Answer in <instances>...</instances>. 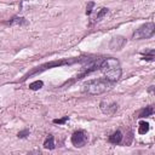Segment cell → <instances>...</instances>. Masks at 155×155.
Listing matches in <instances>:
<instances>
[{
	"instance_id": "6da1fadb",
	"label": "cell",
	"mask_w": 155,
	"mask_h": 155,
	"mask_svg": "<svg viewBox=\"0 0 155 155\" xmlns=\"http://www.w3.org/2000/svg\"><path fill=\"white\" fill-rule=\"evenodd\" d=\"M113 82L108 81L107 79H94V80H90L84 84L82 86V91L86 94H91V96H97L101 93H104L105 91H108L110 88Z\"/></svg>"
},
{
	"instance_id": "7a4b0ae2",
	"label": "cell",
	"mask_w": 155,
	"mask_h": 155,
	"mask_svg": "<svg viewBox=\"0 0 155 155\" xmlns=\"http://www.w3.org/2000/svg\"><path fill=\"white\" fill-rule=\"evenodd\" d=\"M155 33V25L153 22H149V23H145L143 24L142 27H139L132 35V38L134 40H140V39H148V38H151Z\"/></svg>"
},
{
	"instance_id": "3957f363",
	"label": "cell",
	"mask_w": 155,
	"mask_h": 155,
	"mask_svg": "<svg viewBox=\"0 0 155 155\" xmlns=\"http://www.w3.org/2000/svg\"><path fill=\"white\" fill-rule=\"evenodd\" d=\"M76 61H79V59H63V61H54V62H51V63H46V64L41 65L40 68L38 67V69L33 70V71H31V73H29L28 75H25L23 80H25V79H27L29 75L36 74L38 71L40 73V71H42V70H46V69H50V68H52V67H58V65H64V64H71V63H74V62H76Z\"/></svg>"
},
{
	"instance_id": "277c9868",
	"label": "cell",
	"mask_w": 155,
	"mask_h": 155,
	"mask_svg": "<svg viewBox=\"0 0 155 155\" xmlns=\"http://www.w3.org/2000/svg\"><path fill=\"white\" fill-rule=\"evenodd\" d=\"M87 139H88V136H87V133H86L85 131H82V130L74 132L73 136H71V143H73V145L76 147V148L84 147V145L87 143Z\"/></svg>"
},
{
	"instance_id": "5b68a950",
	"label": "cell",
	"mask_w": 155,
	"mask_h": 155,
	"mask_svg": "<svg viewBox=\"0 0 155 155\" xmlns=\"http://www.w3.org/2000/svg\"><path fill=\"white\" fill-rule=\"evenodd\" d=\"M99 108H101V110H102L103 114L111 116V115H114V114L116 113V110H117V104L114 103V102H105V101H103V102H101Z\"/></svg>"
},
{
	"instance_id": "8992f818",
	"label": "cell",
	"mask_w": 155,
	"mask_h": 155,
	"mask_svg": "<svg viewBox=\"0 0 155 155\" xmlns=\"http://www.w3.org/2000/svg\"><path fill=\"white\" fill-rule=\"evenodd\" d=\"M121 68L117 67V68H113V69H109V70H105L104 71V75H105V79L110 82H115L117 81L120 78H121Z\"/></svg>"
},
{
	"instance_id": "52a82bcc",
	"label": "cell",
	"mask_w": 155,
	"mask_h": 155,
	"mask_svg": "<svg viewBox=\"0 0 155 155\" xmlns=\"http://www.w3.org/2000/svg\"><path fill=\"white\" fill-rule=\"evenodd\" d=\"M125 44H126V39L124 36H115V38L111 39V41L109 44V47L111 50H121Z\"/></svg>"
},
{
	"instance_id": "ba28073f",
	"label": "cell",
	"mask_w": 155,
	"mask_h": 155,
	"mask_svg": "<svg viewBox=\"0 0 155 155\" xmlns=\"http://www.w3.org/2000/svg\"><path fill=\"white\" fill-rule=\"evenodd\" d=\"M121 140H122V133H121L120 131L114 132V133L109 137V142L113 143V144H119Z\"/></svg>"
},
{
	"instance_id": "9c48e42d",
	"label": "cell",
	"mask_w": 155,
	"mask_h": 155,
	"mask_svg": "<svg viewBox=\"0 0 155 155\" xmlns=\"http://www.w3.org/2000/svg\"><path fill=\"white\" fill-rule=\"evenodd\" d=\"M153 114H154V108H153L151 105H149V107H145V108L139 113L138 117H148V116H151Z\"/></svg>"
},
{
	"instance_id": "30bf717a",
	"label": "cell",
	"mask_w": 155,
	"mask_h": 155,
	"mask_svg": "<svg viewBox=\"0 0 155 155\" xmlns=\"http://www.w3.org/2000/svg\"><path fill=\"white\" fill-rule=\"evenodd\" d=\"M27 23H28L27 19L23 17H15V18H12V21L8 22V24H12V25H15V24L16 25H24Z\"/></svg>"
},
{
	"instance_id": "8fae6325",
	"label": "cell",
	"mask_w": 155,
	"mask_h": 155,
	"mask_svg": "<svg viewBox=\"0 0 155 155\" xmlns=\"http://www.w3.org/2000/svg\"><path fill=\"white\" fill-rule=\"evenodd\" d=\"M44 148H46V149H53L54 148V138H53V136H48L46 139H45V142H44Z\"/></svg>"
},
{
	"instance_id": "7c38bea8",
	"label": "cell",
	"mask_w": 155,
	"mask_h": 155,
	"mask_svg": "<svg viewBox=\"0 0 155 155\" xmlns=\"http://www.w3.org/2000/svg\"><path fill=\"white\" fill-rule=\"evenodd\" d=\"M148 131H149V124L147 121H140L139 122V130H138V132L140 134H145Z\"/></svg>"
},
{
	"instance_id": "4fadbf2b",
	"label": "cell",
	"mask_w": 155,
	"mask_h": 155,
	"mask_svg": "<svg viewBox=\"0 0 155 155\" xmlns=\"http://www.w3.org/2000/svg\"><path fill=\"white\" fill-rule=\"evenodd\" d=\"M42 86H44V82L41 80H36V81H34L29 85V88L33 90V91H36V90H40Z\"/></svg>"
},
{
	"instance_id": "5bb4252c",
	"label": "cell",
	"mask_w": 155,
	"mask_h": 155,
	"mask_svg": "<svg viewBox=\"0 0 155 155\" xmlns=\"http://www.w3.org/2000/svg\"><path fill=\"white\" fill-rule=\"evenodd\" d=\"M107 13H108V8H107V7H103V8H101V10H99V12L97 13V17H96V19H97V21H99V19H101L102 17H104Z\"/></svg>"
},
{
	"instance_id": "9a60e30c",
	"label": "cell",
	"mask_w": 155,
	"mask_h": 155,
	"mask_svg": "<svg viewBox=\"0 0 155 155\" xmlns=\"http://www.w3.org/2000/svg\"><path fill=\"white\" fill-rule=\"evenodd\" d=\"M154 54H155V51H154V50H151L148 54L145 53V56L143 57V59H145V61H154Z\"/></svg>"
},
{
	"instance_id": "2e32d148",
	"label": "cell",
	"mask_w": 155,
	"mask_h": 155,
	"mask_svg": "<svg viewBox=\"0 0 155 155\" xmlns=\"http://www.w3.org/2000/svg\"><path fill=\"white\" fill-rule=\"evenodd\" d=\"M94 6V2L93 1H90L88 2V5H87V7H86V15L88 16V15H91V12H92V7Z\"/></svg>"
},
{
	"instance_id": "e0dca14e",
	"label": "cell",
	"mask_w": 155,
	"mask_h": 155,
	"mask_svg": "<svg viewBox=\"0 0 155 155\" xmlns=\"http://www.w3.org/2000/svg\"><path fill=\"white\" fill-rule=\"evenodd\" d=\"M67 120H68V116H64V117H62V119H54V120H53V124L62 125V124H64Z\"/></svg>"
},
{
	"instance_id": "ac0fdd59",
	"label": "cell",
	"mask_w": 155,
	"mask_h": 155,
	"mask_svg": "<svg viewBox=\"0 0 155 155\" xmlns=\"http://www.w3.org/2000/svg\"><path fill=\"white\" fill-rule=\"evenodd\" d=\"M29 134V130H23V131H21V132H18V137L19 138H24V137H27Z\"/></svg>"
}]
</instances>
